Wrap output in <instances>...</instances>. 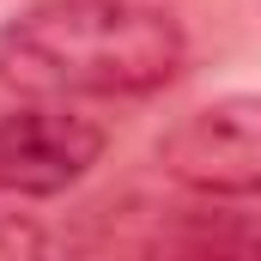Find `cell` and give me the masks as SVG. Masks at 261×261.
<instances>
[{"instance_id": "cell-4", "label": "cell", "mask_w": 261, "mask_h": 261, "mask_svg": "<svg viewBox=\"0 0 261 261\" xmlns=\"http://www.w3.org/2000/svg\"><path fill=\"white\" fill-rule=\"evenodd\" d=\"M43 249H49V231H37L18 213H0V255H43Z\"/></svg>"}, {"instance_id": "cell-2", "label": "cell", "mask_w": 261, "mask_h": 261, "mask_svg": "<svg viewBox=\"0 0 261 261\" xmlns=\"http://www.w3.org/2000/svg\"><path fill=\"white\" fill-rule=\"evenodd\" d=\"M158 170L200 200H255L261 195V97L231 91L158 134Z\"/></svg>"}, {"instance_id": "cell-1", "label": "cell", "mask_w": 261, "mask_h": 261, "mask_svg": "<svg viewBox=\"0 0 261 261\" xmlns=\"http://www.w3.org/2000/svg\"><path fill=\"white\" fill-rule=\"evenodd\" d=\"M189 55L182 24L152 0H37L0 24V85L12 97H152Z\"/></svg>"}, {"instance_id": "cell-3", "label": "cell", "mask_w": 261, "mask_h": 261, "mask_svg": "<svg viewBox=\"0 0 261 261\" xmlns=\"http://www.w3.org/2000/svg\"><path fill=\"white\" fill-rule=\"evenodd\" d=\"M103 146H110L103 122L79 116L73 103L24 97L18 110L0 116V195H67L73 182L91 176Z\"/></svg>"}]
</instances>
